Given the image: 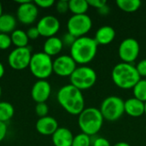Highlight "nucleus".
<instances>
[{
  "mask_svg": "<svg viewBox=\"0 0 146 146\" xmlns=\"http://www.w3.org/2000/svg\"><path fill=\"white\" fill-rule=\"evenodd\" d=\"M59 104L69 114L79 115L85 110V98L82 92L73 85H66L57 92Z\"/></svg>",
  "mask_w": 146,
  "mask_h": 146,
  "instance_id": "obj_1",
  "label": "nucleus"
},
{
  "mask_svg": "<svg viewBox=\"0 0 146 146\" xmlns=\"http://www.w3.org/2000/svg\"><path fill=\"white\" fill-rule=\"evenodd\" d=\"M98 46L94 38L87 36L78 38L70 47V56L77 64H87L96 56Z\"/></svg>",
  "mask_w": 146,
  "mask_h": 146,
  "instance_id": "obj_2",
  "label": "nucleus"
},
{
  "mask_svg": "<svg viewBox=\"0 0 146 146\" xmlns=\"http://www.w3.org/2000/svg\"><path fill=\"white\" fill-rule=\"evenodd\" d=\"M111 78L115 86L121 89H132L141 80L136 67L132 63L120 62L111 72Z\"/></svg>",
  "mask_w": 146,
  "mask_h": 146,
  "instance_id": "obj_3",
  "label": "nucleus"
},
{
  "mask_svg": "<svg viewBox=\"0 0 146 146\" xmlns=\"http://www.w3.org/2000/svg\"><path fill=\"white\" fill-rule=\"evenodd\" d=\"M104 117L100 110L94 107L85 108L78 116V125L83 133L93 136L102 128Z\"/></svg>",
  "mask_w": 146,
  "mask_h": 146,
  "instance_id": "obj_4",
  "label": "nucleus"
},
{
  "mask_svg": "<svg viewBox=\"0 0 146 146\" xmlns=\"http://www.w3.org/2000/svg\"><path fill=\"white\" fill-rule=\"evenodd\" d=\"M28 68L34 77L46 80L53 73V60L44 52H37L33 54Z\"/></svg>",
  "mask_w": 146,
  "mask_h": 146,
  "instance_id": "obj_5",
  "label": "nucleus"
},
{
  "mask_svg": "<svg viewBox=\"0 0 146 146\" xmlns=\"http://www.w3.org/2000/svg\"><path fill=\"white\" fill-rule=\"evenodd\" d=\"M125 101L117 96L107 97L101 104L99 109L104 120L115 121L120 119L125 113Z\"/></svg>",
  "mask_w": 146,
  "mask_h": 146,
  "instance_id": "obj_6",
  "label": "nucleus"
},
{
  "mask_svg": "<svg viewBox=\"0 0 146 146\" xmlns=\"http://www.w3.org/2000/svg\"><path fill=\"white\" fill-rule=\"evenodd\" d=\"M69 78L71 82L70 84L81 92L92 87L98 79L95 70L87 66L76 68Z\"/></svg>",
  "mask_w": 146,
  "mask_h": 146,
  "instance_id": "obj_7",
  "label": "nucleus"
},
{
  "mask_svg": "<svg viewBox=\"0 0 146 146\" xmlns=\"http://www.w3.org/2000/svg\"><path fill=\"white\" fill-rule=\"evenodd\" d=\"M92 21L89 15H73L68 21L67 27L68 33L74 35L75 38L86 36L92 29Z\"/></svg>",
  "mask_w": 146,
  "mask_h": 146,
  "instance_id": "obj_8",
  "label": "nucleus"
},
{
  "mask_svg": "<svg viewBox=\"0 0 146 146\" xmlns=\"http://www.w3.org/2000/svg\"><path fill=\"white\" fill-rule=\"evenodd\" d=\"M32 56V50L28 46L15 48L9 54L8 63L15 70H23L29 67Z\"/></svg>",
  "mask_w": 146,
  "mask_h": 146,
  "instance_id": "obj_9",
  "label": "nucleus"
},
{
  "mask_svg": "<svg viewBox=\"0 0 146 146\" xmlns=\"http://www.w3.org/2000/svg\"><path fill=\"white\" fill-rule=\"evenodd\" d=\"M19 3L18 9L16 10L17 20L25 25L33 24L38 18V8L30 0L25 1H17Z\"/></svg>",
  "mask_w": 146,
  "mask_h": 146,
  "instance_id": "obj_10",
  "label": "nucleus"
},
{
  "mask_svg": "<svg viewBox=\"0 0 146 146\" xmlns=\"http://www.w3.org/2000/svg\"><path fill=\"white\" fill-rule=\"evenodd\" d=\"M140 52L139 43L133 38H127L121 41L118 49V54L122 62L132 63Z\"/></svg>",
  "mask_w": 146,
  "mask_h": 146,
  "instance_id": "obj_11",
  "label": "nucleus"
},
{
  "mask_svg": "<svg viewBox=\"0 0 146 146\" xmlns=\"http://www.w3.org/2000/svg\"><path fill=\"white\" fill-rule=\"evenodd\" d=\"M77 63L68 55H62L53 61V73L61 77H70L77 68Z\"/></svg>",
  "mask_w": 146,
  "mask_h": 146,
  "instance_id": "obj_12",
  "label": "nucleus"
},
{
  "mask_svg": "<svg viewBox=\"0 0 146 146\" xmlns=\"http://www.w3.org/2000/svg\"><path fill=\"white\" fill-rule=\"evenodd\" d=\"M37 28L40 36L50 38L55 36L60 29V21L54 15L43 16L37 23Z\"/></svg>",
  "mask_w": 146,
  "mask_h": 146,
  "instance_id": "obj_13",
  "label": "nucleus"
},
{
  "mask_svg": "<svg viewBox=\"0 0 146 146\" xmlns=\"http://www.w3.org/2000/svg\"><path fill=\"white\" fill-rule=\"evenodd\" d=\"M51 93V86L46 80H38L36 81L31 90V96L37 104L45 103Z\"/></svg>",
  "mask_w": 146,
  "mask_h": 146,
  "instance_id": "obj_14",
  "label": "nucleus"
},
{
  "mask_svg": "<svg viewBox=\"0 0 146 146\" xmlns=\"http://www.w3.org/2000/svg\"><path fill=\"white\" fill-rule=\"evenodd\" d=\"M57 121L51 116H44L39 118L36 122V130L42 135H53V133L58 129Z\"/></svg>",
  "mask_w": 146,
  "mask_h": 146,
  "instance_id": "obj_15",
  "label": "nucleus"
},
{
  "mask_svg": "<svg viewBox=\"0 0 146 146\" xmlns=\"http://www.w3.org/2000/svg\"><path fill=\"white\" fill-rule=\"evenodd\" d=\"M74 135L67 127H58L51 136L52 143L55 146H72Z\"/></svg>",
  "mask_w": 146,
  "mask_h": 146,
  "instance_id": "obj_16",
  "label": "nucleus"
},
{
  "mask_svg": "<svg viewBox=\"0 0 146 146\" xmlns=\"http://www.w3.org/2000/svg\"><path fill=\"white\" fill-rule=\"evenodd\" d=\"M125 113L132 117H140L145 115V103L137 99L136 98H131L124 103Z\"/></svg>",
  "mask_w": 146,
  "mask_h": 146,
  "instance_id": "obj_17",
  "label": "nucleus"
},
{
  "mask_svg": "<svg viewBox=\"0 0 146 146\" xmlns=\"http://www.w3.org/2000/svg\"><path fill=\"white\" fill-rule=\"evenodd\" d=\"M115 38V29L110 26H103L97 30L94 39L98 44L107 45L112 43Z\"/></svg>",
  "mask_w": 146,
  "mask_h": 146,
  "instance_id": "obj_18",
  "label": "nucleus"
},
{
  "mask_svg": "<svg viewBox=\"0 0 146 146\" xmlns=\"http://www.w3.org/2000/svg\"><path fill=\"white\" fill-rule=\"evenodd\" d=\"M44 51L45 54H47L50 56H56L58 55L62 48H63V43L62 41V38L53 36L50 38H48L45 42L44 43Z\"/></svg>",
  "mask_w": 146,
  "mask_h": 146,
  "instance_id": "obj_19",
  "label": "nucleus"
},
{
  "mask_svg": "<svg viewBox=\"0 0 146 146\" xmlns=\"http://www.w3.org/2000/svg\"><path fill=\"white\" fill-rule=\"evenodd\" d=\"M16 18L11 14H3L0 16V33H12L15 30Z\"/></svg>",
  "mask_w": 146,
  "mask_h": 146,
  "instance_id": "obj_20",
  "label": "nucleus"
},
{
  "mask_svg": "<svg viewBox=\"0 0 146 146\" xmlns=\"http://www.w3.org/2000/svg\"><path fill=\"white\" fill-rule=\"evenodd\" d=\"M12 44L15 46V48H22L27 47L29 42V38L27 37V32L21 29H15L11 34Z\"/></svg>",
  "mask_w": 146,
  "mask_h": 146,
  "instance_id": "obj_21",
  "label": "nucleus"
},
{
  "mask_svg": "<svg viewBox=\"0 0 146 146\" xmlns=\"http://www.w3.org/2000/svg\"><path fill=\"white\" fill-rule=\"evenodd\" d=\"M68 6L69 10L74 15H85L90 7L87 0H70Z\"/></svg>",
  "mask_w": 146,
  "mask_h": 146,
  "instance_id": "obj_22",
  "label": "nucleus"
},
{
  "mask_svg": "<svg viewBox=\"0 0 146 146\" xmlns=\"http://www.w3.org/2000/svg\"><path fill=\"white\" fill-rule=\"evenodd\" d=\"M116 5L122 11L133 13L137 11L141 7V1L139 0H117Z\"/></svg>",
  "mask_w": 146,
  "mask_h": 146,
  "instance_id": "obj_23",
  "label": "nucleus"
},
{
  "mask_svg": "<svg viewBox=\"0 0 146 146\" xmlns=\"http://www.w3.org/2000/svg\"><path fill=\"white\" fill-rule=\"evenodd\" d=\"M15 114L14 106L9 102H0V121L6 123Z\"/></svg>",
  "mask_w": 146,
  "mask_h": 146,
  "instance_id": "obj_24",
  "label": "nucleus"
},
{
  "mask_svg": "<svg viewBox=\"0 0 146 146\" xmlns=\"http://www.w3.org/2000/svg\"><path fill=\"white\" fill-rule=\"evenodd\" d=\"M133 95L134 98L146 102V80L145 79H141L133 88Z\"/></svg>",
  "mask_w": 146,
  "mask_h": 146,
  "instance_id": "obj_25",
  "label": "nucleus"
},
{
  "mask_svg": "<svg viewBox=\"0 0 146 146\" xmlns=\"http://www.w3.org/2000/svg\"><path fill=\"white\" fill-rule=\"evenodd\" d=\"M92 139L91 137L86 133H79L74 137L72 146H91Z\"/></svg>",
  "mask_w": 146,
  "mask_h": 146,
  "instance_id": "obj_26",
  "label": "nucleus"
},
{
  "mask_svg": "<svg viewBox=\"0 0 146 146\" xmlns=\"http://www.w3.org/2000/svg\"><path fill=\"white\" fill-rule=\"evenodd\" d=\"M12 44L11 37L9 34L7 33H0V50H7Z\"/></svg>",
  "mask_w": 146,
  "mask_h": 146,
  "instance_id": "obj_27",
  "label": "nucleus"
},
{
  "mask_svg": "<svg viewBox=\"0 0 146 146\" xmlns=\"http://www.w3.org/2000/svg\"><path fill=\"white\" fill-rule=\"evenodd\" d=\"M35 112H36V115L39 118L47 116L48 113H49V106L47 105L46 103L37 104V105L35 107Z\"/></svg>",
  "mask_w": 146,
  "mask_h": 146,
  "instance_id": "obj_28",
  "label": "nucleus"
},
{
  "mask_svg": "<svg viewBox=\"0 0 146 146\" xmlns=\"http://www.w3.org/2000/svg\"><path fill=\"white\" fill-rule=\"evenodd\" d=\"M56 9L59 14H66L69 10L68 1L66 0H60L56 3Z\"/></svg>",
  "mask_w": 146,
  "mask_h": 146,
  "instance_id": "obj_29",
  "label": "nucleus"
},
{
  "mask_svg": "<svg viewBox=\"0 0 146 146\" xmlns=\"http://www.w3.org/2000/svg\"><path fill=\"white\" fill-rule=\"evenodd\" d=\"M34 3L38 6V8L48 9L52 7L55 4L54 0H35Z\"/></svg>",
  "mask_w": 146,
  "mask_h": 146,
  "instance_id": "obj_30",
  "label": "nucleus"
},
{
  "mask_svg": "<svg viewBox=\"0 0 146 146\" xmlns=\"http://www.w3.org/2000/svg\"><path fill=\"white\" fill-rule=\"evenodd\" d=\"M76 38H75L74 35L70 34L69 33H66L63 35V37H62V41L63 43V45H68V46H70L71 47L73 45V44L75 42Z\"/></svg>",
  "mask_w": 146,
  "mask_h": 146,
  "instance_id": "obj_31",
  "label": "nucleus"
},
{
  "mask_svg": "<svg viewBox=\"0 0 146 146\" xmlns=\"http://www.w3.org/2000/svg\"><path fill=\"white\" fill-rule=\"evenodd\" d=\"M135 67L140 77H146V58L141 60Z\"/></svg>",
  "mask_w": 146,
  "mask_h": 146,
  "instance_id": "obj_32",
  "label": "nucleus"
},
{
  "mask_svg": "<svg viewBox=\"0 0 146 146\" xmlns=\"http://www.w3.org/2000/svg\"><path fill=\"white\" fill-rule=\"evenodd\" d=\"M92 146H111L110 141L105 139V138H103V137H98L96 138L92 143Z\"/></svg>",
  "mask_w": 146,
  "mask_h": 146,
  "instance_id": "obj_33",
  "label": "nucleus"
},
{
  "mask_svg": "<svg viewBox=\"0 0 146 146\" xmlns=\"http://www.w3.org/2000/svg\"><path fill=\"white\" fill-rule=\"evenodd\" d=\"M27 34L28 38H29V39H33V40L38 38L40 36L39 32H38L37 27H30V28L27 31Z\"/></svg>",
  "mask_w": 146,
  "mask_h": 146,
  "instance_id": "obj_34",
  "label": "nucleus"
},
{
  "mask_svg": "<svg viewBox=\"0 0 146 146\" xmlns=\"http://www.w3.org/2000/svg\"><path fill=\"white\" fill-rule=\"evenodd\" d=\"M87 2L90 7L92 6L97 9H99L100 8L107 4L106 0H87Z\"/></svg>",
  "mask_w": 146,
  "mask_h": 146,
  "instance_id": "obj_35",
  "label": "nucleus"
},
{
  "mask_svg": "<svg viewBox=\"0 0 146 146\" xmlns=\"http://www.w3.org/2000/svg\"><path fill=\"white\" fill-rule=\"evenodd\" d=\"M7 125L4 122L0 121V142H2L7 135Z\"/></svg>",
  "mask_w": 146,
  "mask_h": 146,
  "instance_id": "obj_36",
  "label": "nucleus"
},
{
  "mask_svg": "<svg viewBox=\"0 0 146 146\" xmlns=\"http://www.w3.org/2000/svg\"><path fill=\"white\" fill-rule=\"evenodd\" d=\"M98 12L101 15H107L110 14V8L108 4L103 6L102 8H100L99 9H98Z\"/></svg>",
  "mask_w": 146,
  "mask_h": 146,
  "instance_id": "obj_37",
  "label": "nucleus"
},
{
  "mask_svg": "<svg viewBox=\"0 0 146 146\" xmlns=\"http://www.w3.org/2000/svg\"><path fill=\"white\" fill-rule=\"evenodd\" d=\"M4 73H5L4 66H3V64L0 62V79L3 78V76L4 75Z\"/></svg>",
  "mask_w": 146,
  "mask_h": 146,
  "instance_id": "obj_38",
  "label": "nucleus"
},
{
  "mask_svg": "<svg viewBox=\"0 0 146 146\" xmlns=\"http://www.w3.org/2000/svg\"><path fill=\"white\" fill-rule=\"evenodd\" d=\"M113 146H131L127 142H118L116 144H115Z\"/></svg>",
  "mask_w": 146,
  "mask_h": 146,
  "instance_id": "obj_39",
  "label": "nucleus"
},
{
  "mask_svg": "<svg viewBox=\"0 0 146 146\" xmlns=\"http://www.w3.org/2000/svg\"><path fill=\"white\" fill-rule=\"evenodd\" d=\"M3 6H2V3H1V2H0V16L3 15Z\"/></svg>",
  "mask_w": 146,
  "mask_h": 146,
  "instance_id": "obj_40",
  "label": "nucleus"
},
{
  "mask_svg": "<svg viewBox=\"0 0 146 146\" xmlns=\"http://www.w3.org/2000/svg\"><path fill=\"white\" fill-rule=\"evenodd\" d=\"M145 115H146V102H145Z\"/></svg>",
  "mask_w": 146,
  "mask_h": 146,
  "instance_id": "obj_41",
  "label": "nucleus"
},
{
  "mask_svg": "<svg viewBox=\"0 0 146 146\" xmlns=\"http://www.w3.org/2000/svg\"><path fill=\"white\" fill-rule=\"evenodd\" d=\"M1 94H2V88H1V86H0V97H1Z\"/></svg>",
  "mask_w": 146,
  "mask_h": 146,
  "instance_id": "obj_42",
  "label": "nucleus"
},
{
  "mask_svg": "<svg viewBox=\"0 0 146 146\" xmlns=\"http://www.w3.org/2000/svg\"><path fill=\"white\" fill-rule=\"evenodd\" d=\"M145 129H146V127H145Z\"/></svg>",
  "mask_w": 146,
  "mask_h": 146,
  "instance_id": "obj_43",
  "label": "nucleus"
}]
</instances>
